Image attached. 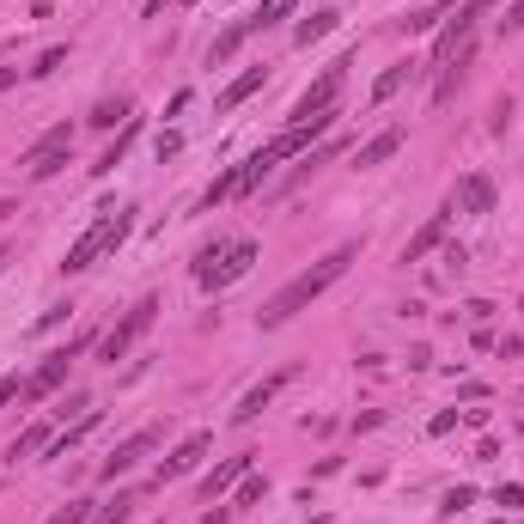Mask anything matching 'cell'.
<instances>
[{
    "label": "cell",
    "mask_w": 524,
    "mask_h": 524,
    "mask_svg": "<svg viewBox=\"0 0 524 524\" xmlns=\"http://www.w3.org/2000/svg\"><path fill=\"white\" fill-rule=\"evenodd\" d=\"M354 257H360V244H336V250H329L323 262H311L305 275H293V281H287L281 293H275V299L262 305V311H257V323H262V329H281V323H293V317H299V311H305L311 299H323L329 287L342 281V275H348V262H354Z\"/></svg>",
    "instance_id": "obj_1"
},
{
    "label": "cell",
    "mask_w": 524,
    "mask_h": 524,
    "mask_svg": "<svg viewBox=\"0 0 524 524\" xmlns=\"http://www.w3.org/2000/svg\"><path fill=\"white\" fill-rule=\"evenodd\" d=\"M257 257H262L257 238H214V244L196 250V281H202L207 293H220V287L244 281V275L257 268Z\"/></svg>",
    "instance_id": "obj_2"
},
{
    "label": "cell",
    "mask_w": 524,
    "mask_h": 524,
    "mask_svg": "<svg viewBox=\"0 0 524 524\" xmlns=\"http://www.w3.org/2000/svg\"><path fill=\"white\" fill-rule=\"evenodd\" d=\"M128 232H135V207H104L98 220H92L80 238L67 244V257H61V275H86V268H92L104 250H116Z\"/></svg>",
    "instance_id": "obj_3"
},
{
    "label": "cell",
    "mask_w": 524,
    "mask_h": 524,
    "mask_svg": "<svg viewBox=\"0 0 524 524\" xmlns=\"http://www.w3.org/2000/svg\"><path fill=\"white\" fill-rule=\"evenodd\" d=\"M153 317H159V299H153V293H146V299H135V305H128V317H122L116 329H104V336H98V360L116 366L122 354H128V348H135L146 329H153Z\"/></svg>",
    "instance_id": "obj_4"
},
{
    "label": "cell",
    "mask_w": 524,
    "mask_h": 524,
    "mask_svg": "<svg viewBox=\"0 0 524 524\" xmlns=\"http://www.w3.org/2000/svg\"><path fill=\"white\" fill-rule=\"evenodd\" d=\"M348 67H354V55H342V61H329L317 80L299 92V104H293V122H305V116H323V110H336V98H342V80H348Z\"/></svg>",
    "instance_id": "obj_5"
},
{
    "label": "cell",
    "mask_w": 524,
    "mask_h": 524,
    "mask_svg": "<svg viewBox=\"0 0 524 524\" xmlns=\"http://www.w3.org/2000/svg\"><path fill=\"white\" fill-rule=\"evenodd\" d=\"M488 6H500V0H464V6H458V19L445 25V37L433 43V67H445V61H451L458 49H464V43H469V31H476V19H482Z\"/></svg>",
    "instance_id": "obj_6"
},
{
    "label": "cell",
    "mask_w": 524,
    "mask_h": 524,
    "mask_svg": "<svg viewBox=\"0 0 524 524\" xmlns=\"http://www.w3.org/2000/svg\"><path fill=\"white\" fill-rule=\"evenodd\" d=\"M153 445H159V427H141V433H128V439H122L116 451H110V458L98 464V476H104V482H116V476H128V469L141 464V458L153 451Z\"/></svg>",
    "instance_id": "obj_7"
},
{
    "label": "cell",
    "mask_w": 524,
    "mask_h": 524,
    "mask_svg": "<svg viewBox=\"0 0 524 524\" xmlns=\"http://www.w3.org/2000/svg\"><path fill=\"white\" fill-rule=\"evenodd\" d=\"M287 384H293V366H281V372H268L262 384H250V390H244V403L232 408V421H238V427H250V421L262 415V408H268V403H275V397L287 390Z\"/></svg>",
    "instance_id": "obj_8"
},
{
    "label": "cell",
    "mask_w": 524,
    "mask_h": 524,
    "mask_svg": "<svg viewBox=\"0 0 524 524\" xmlns=\"http://www.w3.org/2000/svg\"><path fill=\"white\" fill-rule=\"evenodd\" d=\"M207 451H214V433H189V439H183L177 451H171V458L159 464V488H165V482H177V476H189V469L202 464Z\"/></svg>",
    "instance_id": "obj_9"
},
{
    "label": "cell",
    "mask_w": 524,
    "mask_h": 524,
    "mask_svg": "<svg viewBox=\"0 0 524 524\" xmlns=\"http://www.w3.org/2000/svg\"><path fill=\"white\" fill-rule=\"evenodd\" d=\"M257 31H262V25H257V13H244V19H232V25L220 31V37L207 43V67H226V61L238 55V49H244L250 37H257Z\"/></svg>",
    "instance_id": "obj_10"
},
{
    "label": "cell",
    "mask_w": 524,
    "mask_h": 524,
    "mask_svg": "<svg viewBox=\"0 0 524 524\" xmlns=\"http://www.w3.org/2000/svg\"><path fill=\"white\" fill-rule=\"evenodd\" d=\"M451 207H458V214H494V177H488V171H469V177L458 183Z\"/></svg>",
    "instance_id": "obj_11"
},
{
    "label": "cell",
    "mask_w": 524,
    "mask_h": 524,
    "mask_svg": "<svg viewBox=\"0 0 524 524\" xmlns=\"http://www.w3.org/2000/svg\"><path fill=\"white\" fill-rule=\"evenodd\" d=\"M403 141H408V128H378L366 146H354V165H360V171H372V165L397 159V153H403Z\"/></svg>",
    "instance_id": "obj_12"
},
{
    "label": "cell",
    "mask_w": 524,
    "mask_h": 524,
    "mask_svg": "<svg viewBox=\"0 0 524 524\" xmlns=\"http://www.w3.org/2000/svg\"><path fill=\"white\" fill-rule=\"evenodd\" d=\"M451 214H458V207H439V214H433V220H427L421 232H415V238L403 244V262H421L427 250H439V244H445V232H451Z\"/></svg>",
    "instance_id": "obj_13"
},
{
    "label": "cell",
    "mask_w": 524,
    "mask_h": 524,
    "mask_svg": "<svg viewBox=\"0 0 524 524\" xmlns=\"http://www.w3.org/2000/svg\"><path fill=\"white\" fill-rule=\"evenodd\" d=\"M250 464H257V451H238V458H226L214 476H202V500H214V494H226V488H238L244 476H250Z\"/></svg>",
    "instance_id": "obj_14"
},
{
    "label": "cell",
    "mask_w": 524,
    "mask_h": 524,
    "mask_svg": "<svg viewBox=\"0 0 524 524\" xmlns=\"http://www.w3.org/2000/svg\"><path fill=\"white\" fill-rule=\"evenodd\" d=\"M336 153H342V141H317V146H311V153H299V165H293V177H281V196H287V189H299V183L311 177L317 165H329V159H336Z\"/></svg>",
    "instance_id": "obj_15"
},
{
    "label": "cell",
    "mask_w": 524,
    "mask_h": 524,
    "mask_svg": "<svg viewBox=\"0 0 524 524\" xmlns=\"http://www.w3.org/2000/svg\"><path fill=\"white\" fill-rule=\"evenodd\" d=\"M336 25H342V13H336V6H317L311 19H299V25H293V43H299V49H311V43H317V37H329Z\"/></svg>",
    "instance_id": "obj_16"
},
{
    "label": "cell",
    "mask_w": 524,
    "mask_h": 524,
    "mask_svg": "<svg viewBox=\"0 0 524 524\" xmlns=\"http://www.w3.org/2000/svg\"><path fill=\"white\" fill-rule=\"evenodd\" d=\"M135 135H141V116H128V122H122V135H116V141H110V146H104V159L92 165V177H110V171H116V165H122V153L135 146Z\"/></svg>",
    "instance_id": "obj_17"
},
{
    "label": "cell",
    "mask_w": 524,
    "mask_h": 524,
    "mask_svg": "<svg viewBox=\"0 0 524 524\" xmlns=\"http://www.w3.org/2000/svg\"><path fill=\"white\" fill-rule=\"evenodd\" d=\"M262 80H268V67H244L238 80H232V86L220 92V110H238V104L250 98V92H262Z\"/></svg>",
    "instance_id": "obj_18"
},
{
    "label": "cell",
    "mask_w": 524,
    "mask_h": 524,
    "mask_svg": "<svg viewBox=\"0 0 524 524\" xmlns=\"http://www.w3.org/2000/svg\"><path fill=\"white\" fill-rule=\"evenodd\" d=\"M49 439H55V433H49V421H31V427H25V433H19V439L6 445V458L19 464V458H31V451H43V445H49Z\"/></svg>",
    "instance_id": "obj_19"
},
{
    "label": "cell",
    "mask_w": 524,
    "mask_h": 524,
    "mask_svg": "<svg viewBox=\"0 0 524 524\" xmlns=\"http://www.w3.org/2000/svg\"><path fill=\"white\" fill-rule=\"evenodd\" d=\"M408 74H415V67H408V61H403V67H384V74H378V86H372V104L397 98V92H403V80H408Z\"/></svg>",
    "instance_id": "obj_20"
},
{
    "label": "cell",
    "mask_w": 524,
    "mask_h": 524,
    "mask_svg": "<svg viewBox=\"0 0 524 524\" xmlns=\"http://www.w3.org/2000/svg\"><path fill=\"white\" fill-rule=\"evenodd\" d=\"M445 6H458V0H433V6H421V13H408V19H403V37H415V31H433Z\"/></svg>",
    "instance_id": "obj_21"
},
{
    "label": "cell",
    "mask_w": 524,
    "mask_h": 524,
    "mask_svg": "<svg viewBox=\"0 0 524 524\" xmlns=\"http://www.w3.org/2000/svg\"><path fill=\"white\" fill-rule=\"evenodd\" d=\"M116 116H135V104H128V98H104L86 122H92V128H116Z\"/></svg>",
    "instance_id": "obj_22"
},
{
    "label": "cell",
    "mask_w": 524,
    "mask_h": 524,
    "mask_svg": "<svg viewBox=\"0 0 524 524\" xmlns=\"http://www.w3.org/2000/svg\"><path fill=\"white\" fill-rule=\"evenodd\" d=\"M293 13H299V0H262V6H257V25H262V31H268V25L293 19Z\"/></svg>",
    "instance_id": "obj_23"
},
{
    "label": "cell",
    "mask_w": 524,
    "mask_h": 524,
    "mask_svg": "<svg viewBox=\"0 0 524 524\" xmlns=\"http://www.w3.org/2000/svg\"><path fill=\"white\" fill-rule=\"evenodd\" d=\"M92 519H98V512H92V500H67L49 524H92Z\"/></svg>",
    "instance_id": "obj_24"
},
{
    "label": "cell",
    "mask_w": 524,
    "mask_h": 524,
    "mask_svg": "<svg viewBox=\"0 0 524 524\" xmlns=\"http://www.w3.org/2000/svg\"><path fill=\"white\" fill-rule=\"evenodd\" d=\"M128 512H135V500H128V494H116V500L104 506V512H98L92 524H128Z\"/></svg>",
    "instance_id": "obj_25"
},
{
    "label": "cell",
    "mask_w": 524,
    "mask_h": 524,
    "mask_svg": "<svg viewBox=\"0 0 524 524\" xmlns=\"http://www.w3.org/2000/svg\"><path fill=\"white\" fill-rule=\"evenodd\" d=\"M61 61H67V49H61V43H55V49H43V55H37V67H31V80H49V74H55Z\"/></svg>",
    "instance_id": "obj_26"
},
{
    "label": "cell",
    "mask_w": 524,
    "mask_h": 524,
    "mask_svg": "<svg viewBox=\"0 0 524 524\" xmlns=\"http://www.w3.org/2000/svg\"><path fill=\"white\" fill-rule=\"evenodd\" d=\"M262 494H268V482H262V476H244V482H238V506H257Z\"/></svg>",
    "instance_id": "obj_27"
},
{
    "label": "cell",
    "mask_w": 524,
    "mask_h": 524,
    "mask_svg": "<svg viewBox=\"0 0 524 524\" xmlns=\"http://www.w3.org/2000/svg\"><path fill=\"white\" fill-rule=\"evenodd\" d=\"M494 500L506 506V512H524V482H500V494Z\"/></svg>",
    "instance_id": "obj_28"
},
{
    "label": "cell",
    "mask_w": 524,
    "mask_h": 524,
    "mask_svg": "<svg viewBox=\"0 0 524 524\" xmlns=\"http://www.w3.org/2000/svg\"><path fill=\"white\" fill-rule=\"evenodd\" d=\"M445 275H464V262H469V250H464V244H445Z\"/></svg>",
    "instance_id": "obj_29"
},
{
    "label": "cell",
    "mask_w": 524,
    "mask_h": 524,
    "mask_svg": "<svg viewBox=\"0 0 524 524\" xmlns=\"http://www.w3.org/2000/svg\"><path fill=\"white\" fill-rule=\"evenodd\" d=\"M464 506H476V488H451L445 494V512H464Z\"/></svg>",
    "instance_id": "obj_30"
},
{
    "label": "cell",
    "mask_w": 524,
    "mask_h": 524,
    "mask_svg": "<svg viewBox=\"0 0 524 524\" xmlns=\"http://www.w3.org/2000/svg\"><path fill=\"white\" fill-rule=\"evenodd\" d=\"M451 427H458V408H445V415H433V421H427V433H433V439H445Z\"/></svg>",
    "instance_id": "obj_31"
},
{
    "label": "cell",
    "mask_w": 524,
    "mask_h": 524,
    "mask_svg": "<svg viewBox=\"0 0 524 524\" xmlns=\"http://www.w3.org/2000/svg\"><path fill=\"white\" fill-rule=\"evenodd\" d=\"M67 311H74V305H49V311H43V317H37V323H31V329H37V336H43V329H55V323H61V317H67Z\"/></svg>",
    "instance_id": "obj_32"
},
{
    "label": "cell",
    "mask_w": 524,
    "mask_h": 524,
    "mask_svg": "<svg viewBox=\"0 0 524 524\" xmlns=\"http://www.w3.org/2000/svg\"><path fill=\"white\" fill-rule=\"evenodd\" d=\"M177 153H183V135H171V128H165V135H159V165L177 159Z\"/></svg>",
    "instance_id": "obj_33"
},
{
    "label": "cell",
    "mask_w": 524,
    "mask_h": 524,
    "mask_svg": "<svg viewBox=\"0 0 524 524\" xmlns=\"http://www.w3.org/2000/svg\"><path fill=\"white\" fill-rule=\"evenodd\" d=\"M500 31H524V0H512V6H506V19H500Z\"/></svg>",
    "instance_id": "obj_34"
},
{
    "label": "cell",
    "mask_w": 524,
    "mask_h": 524,
    "mask_svg": "<svg viewBox=\"0 0 524 524\" xmlns=\"http://www.w3.org/2000/svg\"><path fill=\"white\" fill-rule=\"evenodd\" d=\"M19 390H25V378H19V372H6V378H0V403H13Z\"/></svg>",
    "instance_id": "obj_35"
},
{
    "label": "cell",
    "mask_w": 524,
    "mask_h": 524,
    "mask_svg": "<svg viewBox=\"0 0 524 524\" xmlns=\"http://www.w3.org/2000/svg\"><path fill=\"white\" fill-rule=\"evenodd\" d=\"M6 86H19V67H0V92H6Z\"/></svg>",
    "instance_id": "obj_36"
},
{
    "label": "cell",
    "mask_w": 524,
    "mask_h": 524,
    "mask_svg": "<svg viewBox=\"0 0 524 524\" xmlns=\"http://www.w3.org/2000/svg\"><path fill=\"white\" fill-rule=\"evenodd\" d=\"M226 519H232V512H226V506H220V512H207V519H202V524H226Z\"/></svg>",
    "instance_id": "obj_37"
},
{
    "label": "cell",
    "mask_w": 524,
    "mask_h": 524,
    "mask_svg": "<svg viewBox=\"0 0 524 524\" xmlns=\"http://www.w3.org/2000/svg\"><path fill=\"white\" fill-rule=\"evenodd\" d=\"M6 262H13V250H6V244H0V268H6Z\"/></svg>",
    "instance_id": "obj_38"
},
{
    "label": "cell",
    "mask_w": 524,
    "mask_h": 524,
    "mask_svg": "<svg viewBox=\"0 0 524 524\" xmlns=\"http://www.w3.org/2000/svg\"><path fill=\"white\" fill-rule=\"evenodd\" d=\"M159 6H165V0H153V13H159Z\"/></svg>",
    "instance_id": "obj_39"
},
{
    "label": "cell",
    "mask_w": 524,
    "mask_h": 524,
    "mask_svg": "<svg viewBox=\"0 0 524 524\" xmlns=\"http://www.w3.org/2000/svg\"><path fill=\"white\" fill-rule=\"evenodd\" d=\"M500 524H506V519H500ZM512 524H524V519H512Z\"/></svg>",
    "instance_id": "obj_40"
}]
</instances>
